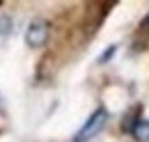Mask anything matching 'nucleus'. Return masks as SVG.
Returning <instances> with one entry per match:
<instances>
[{
	"instance_id": "1",
	"label": "nucleus",
	"mask_w": 149,
	"mask_h": 142,
	"mask_svg": "<svg viewBox=\"0 0 149 142\" xmlns=\"http://www.w3.org/2000/svg\"><path fill=\"white\" fill-rule=\"evenodd\" d=\"M106 119H108L106 108H96L92 115H90V119L83 124V128L74 135V140H71V142H87V140H92L94 135L106 126Z\"/></svg>"
},
{
	"instance_id": "2",
	"label": "nucleus",
	"mask_w": 149,
	"mask_h": 142,
	"mask_svg": "<svg viewBox=\"0 0 149 142\" xmlns=\"http://www.w3.org/2000/svg\"><path fill=\"white\" fill-rule=\"evenodd\" d=\"M46 39H48V23L46 21H32L30 28H28V32H25L28 46L30 48H39V46L46 44Z\"/></svg>"
},
{
	"instance_id": "3",
	"label": "nucleus",
	"mask_w": 149,
	"mask_h": 142,
	"mask_svg": "<svg viewBox=\"0 0 149 142\" xmlns=\"http://www.w3.org/2000/svg\"><path fill=\"white\" fill-rule=\"evenodd\" d=\"M131 135L135 138V142H149V122L147 119H140L138 124L133 126Z\"/></svg>"
},
{
	"instance_id": "4",
	"label": "nucleus",
	"mask_w": 149,
	"mask_h": 142,
	"mask_svg": "<svg viewBox=\"0 0 149 142\" xmlns=\"http://www.w3.org/2000/svg\"><path fill=\"white\" fill-rule=\"evenodd\" d=\"M12 30V21L9 18H0V35H9Z\"/></svg>"
},
{
	"instance_id": "5",
	"label": "nucleus",
	"mask_w": 149,
	"mask_h": 142,
	"mask_svg": "<svg viewBox=\"0 0 149 142\" xmlns=\"http://www.w3.org/2000/svg\"><path fill=\"white\" fill-rule=\"evenodd\" d=\"M115 51H117V46H110V48H108L106 53L101 55V60H99V62H106V60H110V57H112V53H115Z\"/></svg>"
},
{
	"instance_id": "6",
	"label": "nucleus",
	"mask_w": 149,
	"mask_h": 142,
	"mask_svg": "<svg viewBox=\"0 0 149 142\" xmlns=\"http://www.w3.org/2000/svg\"><path fill=\"white\" fill-rule=\"evenodd\" d=\"M147 25H149V16H147Z\"/></svg>"
}]
</instances>
